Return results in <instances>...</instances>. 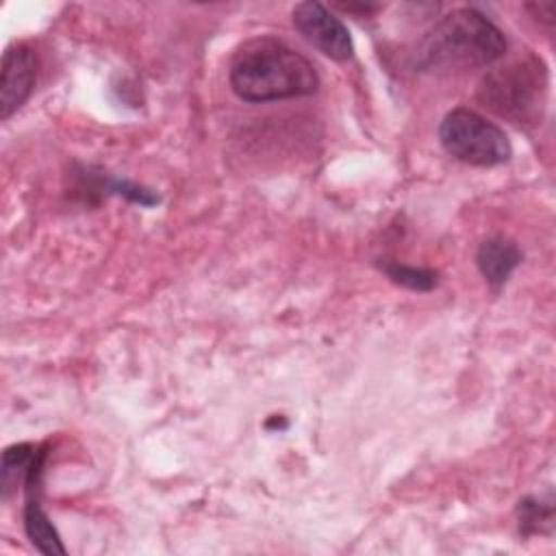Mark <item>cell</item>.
<instances>
[{
    "mask_svg": "<svg viewBox=\"0 0 556 556\" xmlns=\"http://www.w3.org/2000/svg\"><path fill=\"white\" fill-rule=\"evenodd\" d=\"M380 269L387 274V278L404 289L410 291H432L439 282L437 271L426 269V267H415V265H404L397 261H384L380 263Z\"/></svg>",
    "mask_w": 556,
    "mask_h": 556,
    "instance_id": "cell-11",
    "label": "cell"
},
{
    "mask_svg": "<svg viewBox=\"0 0 556 556\" xmlns=\"http://www.w3.org/2000/svg\"><path fill=\"white\" fill-rule=\"evenodd\" d=\"M545 96L547 67L534 54L491 70L478 87L484 106L513 124H536L543 115Z\"/></svg>",
    "mask_w": 556,
    "mask_h": 556,
    "instance_id": "cell-3",
    "label": "cell"
},
{
    "mask_svg": "<svg viewBox=\"0 0 556 556\" xmlns=\"http://www.w3.org/2000/svg\"><path fill=\"white\" fill-rule=\"evenodd\" d=\"M528 11L534 13V17L539 22H545V24H552L554 22V2H539V4H528L526 7Z\"/></svg>",
    "mask_w": 556,
    "mask_h": 556,
    "instance_id": "cell-12",
    "label": "cell"
},
{
    "mask_svg": "<svg viewBox=\"0 0 556 556\" xmlns=\"http://www.w3.org/2000/svg\"><path fill=\"white\" fill-rule=\"evenodd\" d=\"M37 80V59L26 43H11L0 70V119H9L30 96Z\"/></svg>",
    "mask_w": 556,
    "mask_h": 556,
    "instance_id": "cell-6",
    "label": "cell"
},
{
    "mask_svg": "<svg viewBox=\"0 0 556 556\" xmlns=\"http://www.w3.org/2000/svg\"><path fill=\"white\" fill-rule=\"evenodd\" d=\"M232 91L245 102H276L311 96L319 87L313 63L276 37L243 41L228 67Z\"/></svg>",
    "mask_w": 556,
    "mask_h": 556,
    "instance_id": "cell-1",
    "label": "cell"
},
{
    "mask_svg": "<svg viewBox=\"0 0 556 556\" xmlns=\"http://www.w3.org/2000/svg\"><path fill=\"white\" fill-rule=\"evenodd\" d=\"M521 263V250L506 237H489L478 245L476 265L491 287H502Z\"/></svg>",
    "mask_w": 556,
    "mask_h": 556,
    "instance_id": "cell-8",
    "label": "cell"
},
{
    "mask_svg": "<svg viewBox=\"0 0 556 556\" xmlns=\"http://www.w3.org/2000/svg\"><path fill=\"white\" fill-rule=\"evenodd\" d=\"M519 532L521 534H543L549 532L554 521V502L547 497H523L517 506Z\"/></svg>",
    "mask_w": 556,
    "mask_h": 556,
    "instance_id": "cell-10",
    "label": "cell"
},
{
    "mask_svg": "<svg viewBox=\"0 0 556 556\" xmlns=\"http://www.w3.org/2000/svg\"><path fill=\"white\" fill-rule=\"evenodd\" d=\"M439 139L447 154L476 167L502 165L513 154L506 132L467 106L452 109L443 117L439 126Z\"/></svg>",
    "mask_w": 556,
    "mask_h": 556,
    "instance_id": "cell-4",
    "label": "cell"
},
{
    "mask_svg": "<svg viewBox=\"0 0 556 556\" xmlns=\"http://www.w3.org/2000/svg\"><path fill=\"white\" fill-rule=\"evenodd\" d=\"M46 460V447L33 445V443H17L2 452V497L9 500L11 491L17 489V484H26L28 491L39 482L41 469Z\"/></svg>",
    "mask_w": 556,
    "mask_h": 556,
    "instance_id": "cell-7",
    "label": "cell"
},
{
    "mask_svg": "<svg viewBox=\"0 0 556 556\" xmlns=\"http://www.w3.org/2000/svg\"><path fill=\"white\" fill-rule=\"evenodd\" d=\"M24 530H26V536L30 539V543L35 545V549H39L41 554H48V556L65 554V545L61 543V536H59L54 523L50 521V517L46 515L41 504L33 497L24 506Z\"/></svg>",
    "mask_w": 556,
    "mask_h": 556,
    "instance_id": "cell-9",
    "label": "cell"
},
{
    "mask_svg": "<svg viewBox=\"0 0 556 556\" xmlns=\"http://www.w3.org/2000/svg\"><path fill=\"white\" fill-rule=\"evenodd\" d=\"M291 17L298 33L321 54H326L332 61L352 59L354 43L348 26L337 15H332L321 2H300L293 7Z\"/></svg>",
    "mask_w": 556,
    "mask_h": 556,
    "instance_id": "cell-5",
    "label": "cell"
},
{
    "mask_svg": "<svg viewBox=\"0 0 556 556\" xmlns=\"http://www.w3.org/2000/svg\"><path fill=\"white\" fill-rule=\"evenodd\" d=\"M506 54L504 33L476 9H454L443 15L419 50V65L437 72L486 67Z\"/></svg>",
    "mask_w": 556,
    "mask_h": 556,
    "instance_id": "cell-2",
    "label": "cell"
}]
</instances>
